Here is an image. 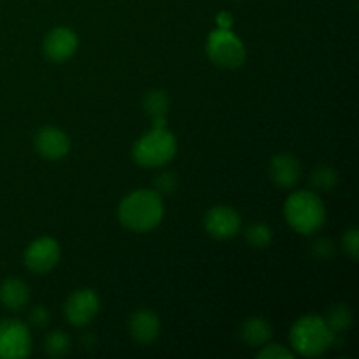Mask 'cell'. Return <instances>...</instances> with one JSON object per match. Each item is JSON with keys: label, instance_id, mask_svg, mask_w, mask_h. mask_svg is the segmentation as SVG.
<instances>
[{"label": "cell", "instance_id": "cell-15", "mask_svg": "<svg viewBox=\"0 0 359 359\" xmlns=\"http://www.w3.org/2000/svg\"><path fill=\"white\" fill-rule=\"evenodd\" d=\"M238 333H241L242 342L248 344L249 347H263L272 339V326L266 319L251 318L244 321Z\"/></svg>", "mask_w": 359, "mask_h": 359}, {"label": "cell", "instance_id": "cell-8", "mask_svg": "<svg viewBox=\"0 0 359 359\" xmlns=\"http://www.w3.org/2000/svg\"><path fill=\"white\" fill-rule=\"evenodd\" d=\"M60 244L51 237H41L32 242L25 251V265L34 273H48L58 265Z\"/></svg>", "mask_w": 359, "mask_h": 359}, {"label": "cell", "instance_id": "cell-5", "mask_svg": "<svg viewBox=\"0 0 359 359\" xmlns=\"http://www.w3.org/2000/svg\"><path fill=\"white\" fill-rule=\"evenodd\" d=\"M207 56L221 69H241L248 58L245 46L231 30L216 28L207 37Z\"/></svg>", "mask_w": 359, "mask_h": 359}, {"label": "cell", "instance_id": "cell-25", "mask_svg": "<svg viewBox=\"0 0 359 359\" xmlns=\"http://www.w3.org/2000/svg\"><path fill=\"white\" fill-rule=\"evenodd\" d=\"M30 321L34 323L37 328H44L49 323V312L44 307H35L30 314Z\"/></svg>", "mask_w": 359, "mask_h": 359}, {"label": "cell", "instance_id": "cell-13", "mask_svg": "<svg viewBox=\"0 0 359 359\" xmlns=\"http://www.w3.org/2000/svg\"><path fill=\"white\" fill-rule=\"evenodd\" d=\"M269 174L270 179L280 188H293L300 182L302 165L293 154L280 153L270 160Z\"/></svg>", "mask_w": 359, "mask_h": 359}, {"label": "cell", "instance_id": "cell-2", "mask_svg": "<svg viewBox=\"0 0 359 359\" xmlns=\"http://www.w3.org/2000/svg\"><path fill=\"white\" fill-rule=\"evenodd\" d=\"M291 347L304 358H316L325 354L335 344V333L330 330L325 318L316 314L304 316L293 325L290 332Z\"/></svg>", "mask_w": 359, "mask_h": 359}, {"label": "cell", "instance_id": "cell-6", "mask_svg": "<svg viewBox=\"0 0 359 359\" xmlns=\"http://www.w3.org/2000/svg\"><path fill=\"white\" fill-rule=\"evenodd\" d=\"M32 333L23 321H0V359H25L32 353Z\"/></svg>", "mask_w": 359, "mask_h": 359}, {"label": "cell", "instance_id": "cell-19", "mask_svg": "<svg viewBox=\"0 0 359 359\" xmlns=\"http://www.w3.org/2000/svg\"><path fill=\"white\" fill-rule=\"evenodd\" d=\"M312 188L319 189V191H330L339 184V174L335 168L328 167V165H321L316 168L311 175Z\"/></svg>", "mask_w": 359, "mask_h": 359}, {"label": "cell", "instance_id": "cell-14", "mask_svg": "<svg viewBox=\"0 0 359 359\" xmlns=\"http://www.w3.org/2000/svg\"><path fill=\"white\" fill-rule=\"evenodd\" d=\"M0 302L9 311H21L30 302V287L20 279H6L0 286Z\"/></svg>", "mask_w": 359, "mask_h": 359}, {"label": "cell", "instance_id": "cell-1", "mask_svg": "<svg viewBox=\"0 0 359 359\" xmlns=\"http://www.w3.org/2000/svg\"><path fill=\"white\" fill-rule=\"evenodd\" d=\"M163 200L154 189H137L121 200L118 219L128 230L144 233L151 231L163 219Z\"/></svg>", "mask_w": 359, "mask_h": 359}, {"label": "cell", "instance_id": "cell-26", "mask_svg": "<svg viewBox=\"0 0 359 359\" xmlns=\"http://www.w3.org/2000/svg\"><path fill=\"white\" fill-rule=\"evenodd\" d=\"M217 28H223V30H231L233 27V16L230 13H219L216 16Z\"/></svg>", "mask_w": 359, "mask_h": 359}, {"label": "cell", "instance_id": "cell-21", "mask_svg": "<svg viewBox=\"0 0 359 359\" xmlns=\"http://www.w3.org/2000/svg\"><path fill=\"white\" fill-rule=\"evenodd\" d=\"M259 359H293L294 353H291L287 347L280 346V344H265L259 347L258 353Z\"/></svg>", "mask_w": 359, "mask_h": 359}, {"label": "cell", "instance_id": "cell-10", "mask_svg": "<svg viewBox=\"0 0 359 359\" xmlns=\"http://www.w3.org/2000/svg\"><path fill=\"white\" fill-rule=\"evenodd\" d=\"M79 46L76 32L67 27H58L49 32L44 39V55L51 62L62 63L72 58Z\"/></svg>", "mask_w": 359, "mask_h": 359}, {"label": "cell", "instance_id": "cell-24", "mask_svg": "<svg viewBox=\"0 0 359 359\" xmlns=\"http://www.w3.org/2000/svg\"><path fill=\"white\" fill-rule=\"evenodd\" d=\"M312 252H314L316 258H328V256L333 255V244L330 241L321 238V241L312 244Z\"/></svg>", "mask_w": 359, "mask_h": 359}, {"label": "cell", "instance_id": "cell-17", "mask_svg": "<svg viewBox=\"0 0 359 359\" xmlns=\"http://www.w3.org/2000/svg\"><path fill=\"white\" fill-rule=\"evenodd\" d=\"M326 323H328L330 330L335 335H342L353 325V311L347 307L346 304H337L335 307L330 309L328 316H326Z\"/></svg>", "mask_w": 359, "mask_h": 359}, {"label": "cell", "instance_id": "cell-9", "mask_svg": "<svg viewBox=\"0 0 359 359\" xmlns=\"http://www.w3.org/2000/svg\"><path fill=\"white\" fill-rule=\"evenodd\" d=\"M203 226L210 237L217 238V241H228L241 231L242 217L233 207L216 205L205 214Z\"/></svg>", "mask_w": 359, "mask_h": 359}, {"label": "cell", "instance_id": "cell-16", "mask_svg": "<svg viewBox=\"0 0 359 359\" xmlns=\"http://www.w3.org/2000/svg\"><path fill=\"white\" fill-rule=\"evenodd\" d=\"M144 112L147 116H151L153 119L158 118H167V112H168V102L167 93L163 90H151L144 95Z\"/></svg>", "mask_w": 359, "mask_h": 359}, {"label": "cell", "instance_id": "cell-20", "mask_svg": "<svg viewBox=\"0 0 359 359\" xmlns=\"http://www.w3.org/2000/svg\"><path fill=\"white\" fill-rule=\"evenodd\" d=\"M245 241L255 249H266L272 244V230L265 223H252L245 230Z\"/></svg>", "mask_w": 359, "mask_h": 359}, {"label": "cell", "instance_id": "cell-3", "mask_svg": "<svg viewBox=\"0 0 359 359\" xmlns=\"http://www.w3.org/2000/svg\"><path fill=\"white\" fill-rule=\"evenodd\" d=\"M284 217L294 231L302 235H312L321 230L325 224V203L314 191H297L286 200Z\"/></svg>", "mask_w": 359, "mask_h": 359}, {"label": "cell", "instance_id": "cell-23", "mask_svg": "<svg viewBox=\"0 0 359 359\" xmlns=\"http://www.w3.org/2000/svg\"><path fill=\"white\" fill-rule=\"evenodd\" d=\"M156 189L154 191H158L161 195H170V193H174V189L177 188V175L174 174V172H165V174L158 175L156 179Z\"/></svg>", "mask_w": 359, "mask_h": 359}, {"label": "cell", "instance_id": "cell-12", "mask_svg": "<svg viewBox=\"0 0 359 359\" xmlns=\"http://www.w3.org/2000/svg\"><path fill=\"white\" fill-rule=\"evenodd\" d=\"M128 330L132 339L140 346H151L160 337L161 323L156 312L149 309H140L130 316Z\"/></svg>", "mask_w": 359, "mask_h": 359}, {"label": "cell", "instance_id": "cell-7", "mask_svg": "<svg viewBox=\"0 0 359 359\" xmlns=\"http://www.w3.org/2000/svg\"><path fill=\"white\" fill-rule=\"evenodd\" d=\"M98 311H100V298L93 290H88V287L74 291L63 305L67 321L77 328L90 325L97 318Z\"/></svg>", "mask_w": 359, "mask_h": 359}, {"label": "cell", "instance_id": "cell-22", "mask_svg": "<svg viewBox=\"0 0 359 359\" xmlns=\"http://www.w3.org/2000/svg\"><path fill=\"white\" fill-rule=\"evenodd\" d=\"M342 248L344 251L349 255L351 259H356L359 258V231L358 228H351L349 231H346L342 238Z\"/></svg>", "mask_w": 359, "mask_h": 359}, {"label": "cell", "instance_id": "cell-4", "mask_svg": "<svg viewBox=\"0 0 359 359\" xmlns=\"http://www.w3.org/2000/svg\"><path fill=\"white\" fill-rule=\"evenodd\" d=\"M177 140L167 126H153L133 146V160L144 168L163 167L174 160Z\"/></svg>", "mask_w": 359, "mask_h": 359}, {"label": "cell", "instance_id": "cell-11", "mask_svg": "<svg viewBox=\"0 0 359 359\" xmlns=\"http://www.w3.org/2000/svg\"><path fill=\"white\" fill-rule=\"evenodd\" d=\"M35 149L46 160H62L70 151V139L63 130L56 126H44L35 133Z\"/></svg>", "mask_w": 359, "mask_h": 359}, {"label": "cell", "instance_id": "cell-18", "mask_svg": "<svg viewBox=\"0 0 359 359\" xmlns=\"http://www.w3.org/2000/svg\"><path fill=\"white\" fill-rule=\"evenodd\" d=\"M70 347H72L70 337L67 335L65 332H62V330L51 332L48 337H46L44 353L48 354L49 358L65 356V354L70 353Z\"/></svg>", "mask_w": 359, "mask_h": 359}]
</instances>
